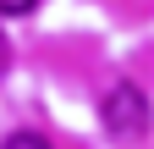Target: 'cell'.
I'll use <instances>...</instances> for the list:
<instances>
[{
    "label": "cell",
    "instance_id": "1",
    "mask_svg": "<svg viewBox=\"0 0 154 149\" xmlns=\"http://www.w3.org/2000/svg\"><path fill=\"white\" fill-rule=\"evenodd\" d=\"M99 122H105V133L116 144L143 138L149 133V100H143V88L138 83H110V94L99 100Z\"/></svg>",
    "mask_w": 154,
    "mask_h": 149
},
{
    "label": "cell",
    "instance_id": "2",
    "mask_svg": "<svg viewBox=\"0 0 154 149\" xmlns=\"http://www.w3.org/2000/svg\"><path fill=\"white\" fill-rule=\"evenodd\" d=\"M0 149H55V144H50L44 133H11L6 144H0Z\"/></svg>",
    "mask_w": 154,
    "mask_h": 149
},
{
    "label": "cell",
    "instance_id": "3",
    "mask_svg": "<svg viewBox=\"0 0 154 149\" xmlns=\"http://www.w3.org/2000/svg\"><path fill=\"white\" fill-rule=\"evenodd\" d=\"M38 0H0V17H28Z\"/></svg>",
    "mask_w": 154,
    "mask_h": 149
},
{
    "label": "cell",
    "instance_id": "4",
    "mask_svg": "<svg viewBox=\"0 0 154 149\" xmlns=\"http://www.w3.org/2000/svg\"><path fill=\"white\" fill-rule=\"evenodd\" d=\"M6 61H11V50H6V39H0V78H6Z\"/></svg>",
    "mask_w": 154,
    "mask_h": 149
}]
</instances>
